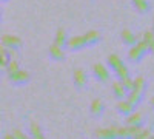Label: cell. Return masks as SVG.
<instances>
[{"mask_svg":"<svg viewBox=\"0 0 154 139\" xmlns=\"http://www.w3.org/2000/svg\"><path fill=\"white\" fill-rule=\"evenodd\" d=\"M29 136H31V139H46L42 128H40V125L35 124V122L29 124Z\"/></svg>","mask_w":154,"mask_h":139,"instance_id":"e0dca14e","label":"cell"},{"mask_svg":"<svg viewBox=\"0 0 154 139\" xmlns=\"http://www.w3.org/2000/svg\"><path fill=\"white\" fill-rule=\"evenodd\" d=\"M119 81V79H117ZM120 84L125 87V90L130 93L131 90H133V87H134V79H131L130 76H126V77H123V79H120Z\"/></svg>","mask_w":154,"mask_h":139,"instance_id":"7402d4cb","label":"cell"},{"mask_svg":"<svg viewBox=\"0 0 154 139\" xmlns=\"http://www.w3.org/2000/svg\"><path fill=\"white\" fill-rule=\"evenodd\" d=\"M112 93H114V97H117L119 100L126 99V96H128V91L125 90V87L120 84V81H116L112 84Z\"/></svg>","mask_w":154,"mask_h":139,"instance_id":"5bb4252c","label":"cell"},{"mask_svg":"<svg viewBox=\"0 0 154 139\" xmlns=\"http://www.w3.org/2000/svg\"><path fill=\"white\" fill-rule=\"evenodd\" d=\"M0 2H9V0H0Z\"/></svg>","mask_w":154,"mask_h":139,"instance_id":"f1b7e54d","label":"cell"},{"mask_svg":"<svg viewBox=\"0 0 154 139\" xmlns=\"http://www.w3.org/2000/svg\"><path fill=\"white\" fill-rule=\"evenodd\" d=\"M145 90H146V81L142 77V76H139V77L134 79V87H133V90L128 93L126 100L133 107H139L140 100H142V97H143Z\"/></svg>","mask_w":154,"mask_h":139,"instance_id":"7a4b0ae2","label":"cell"},{"mask_svg":"<svg viewBox=\"0 0 154 139\" xmlns=\"http://www.w3.org/2000/svg\"><path fill=\"white\" fill-rule=\"evenodd\" d=\"M0 16H2V11H0Z\"/></svg>","mask_w":154,"mask_h":139,"instance_id":"4dcf8cb0","label":"cell"},{"mask_svg":"<svg viewBox=\"0 0 154 139\" xmlns=\"http://www.w3.org/2000/svg\"><path fill=\"white\" fill-rule=\"evenodd\" d=\"M103 110H105V105L100 99H94L91 102V105H89V111H91V115L96 116V118L103 115Z\"/></svg>","mask_w":154,"mask_h":139,"instance_id":"4fadbf2b","label":"cell"},{"mask_svg":"<svg viewBox=\"0 0 154 139\" xmlns=\"http://www.w3.org/2000/svg\"><path fill=\"white\" fill-rule=\"evenodd\" d=\"M3 139H16V137L12 136V133H8V134H6V136L3 137Z\"/></svg>","mask_w":154,"mask_h":139,"instance_id":"484cf974","label":"cell"},{"mask_svg":"<svg viewBox=\"0 0 154 139\" xmlns=\"http://www.w3.org/2000/svg\"><path fill=\"white\" fill-rule=\"evenodd\" d=\"M146 53H149L148 45L143 40H137V43L130 48V51H128V57H130V60H133V62H139V60H142V57Z\"/></svg>","mask_w":154,"mask_h":139,"instance_id":"277c9868","label":"cell"},{"mask_svg":"<svg viewBox=\"0 0 154 139\" xmlns=\"http://www.w3.org/2000/svg\"><path fill=\"white\" fill-rule=\"evenodd\" d=\"M108 67L111 68V71H114V74L117 76V79H123L126 76H130L126 65L123 64V60L117 56V54H109L108 56Z\"/></svg>","mask_w":154,"mask_h":139,"instance_id":"3957f363","label":"cell"},{"mask_svg":"<svg viewBox=\"0 0 154 139\" xmlns=\"http://www.w3.org/2000/svg\"><path fill=\"white\" fill-rule=\"evenodd\" d=\"M100 39H102V34L99 31L93 30V31L85 33L83 36H74V37H71V39H68L66 48H69L71 51H77V49H83L86 46L99 43Z\"/></svg>","mask_w":154,"mask_h":139,"instance_id":"6da1fadb","label":"cell"},{"mask_svg":"<svg viewBox=\"0 0 154 139\" xmlns=\"http://www.w3.org/2000/svg\"><path fill=\"white\" fill-rule=\"evenodd\" d=\"M149 139H154V136H151V137H149Z\"/></svg>","mask_w":154,"mask_h":139,"instance_id":"f546056e","label":"cell"},{"mask_svg":"<svg viewBox=\"0 0 154 139\" xmlns=\"http://www.w3.org/2000/svg\"><path fill=\"white\" fill-rule=\"evenodd\" d=\"M151 105H152V107H154V97H152V99H151Z\"/></svg>","mask_w":154,"mask_h":139,"instance_id":"4316f807","label":"cell"},{"mask_svg":"<svg viewBox=\"0 0 154 139\" xmlns=\"http://www.w3.org/2000/svg\"><path fill=\"white\" fill-rule=\"evenodd\" d=\"M122 42L126 45V46H133V45H136L137 43V36L133 33V31H130V30H123L122 31Z\"/></svg>","mask_w":154,"mask_h":139,"instance_id":"7c38bea8","label":"cell"},{"mask_svg":"<svg viewBox=\"0 0 154 139\" xmlns=\"http://www.w3.org/2000/svg\"><path fill=\"white\" fill-rule=\"evenodd\" d=\"M48 54H49V57L53 60H57V62L65 60V51H63V48H60V46H57L54 43L48 48Z\"/></svg>","mask_w":154,"mask_h":139,"instance_id":"8fae6325","label":"cell"},{"mask_svg":"<svg viewBox=\"0 0 154 139\" xmlns=\"http://www.w3.org/2000/svg\"><path fill=\"white\" fill-rule=\"evenodd\" d=\"M133 5H134V8H136L139 12H142V14H146V12L149 11L148 0H133Z\"/></svg>","mask_w":154,"mask_h":139,"instance_id":"ac0fdd59","label":"cell"},{"mask_svg":"<svg viewBox=\"0 0 154 139\" xmlns=\"http://www.w3.org/2000/svg\"><path fill=\"white\" fill-rule=\"evenodd\" d=\"M152 33H154V20H152Z\"/></svg>","mask_w":154,"mask_h":139,"instance_id":"83f0119b","label":"cell"},{"mask_svg":"<svg viewBox=\"0 0 154 139\" xmlns=\"http://www.w3.org/2000/svg\"><path fill=\"white\" fill-rule=\"evenodd\" d=\"M9 81H11V84H14V85H25L29 81V74H28V71L17 70L16 73L9 74Z\"/></svg>","mask_w":154,"mask_h":139,"instance_id":"52a82bcc","label":"cell"},{"mask_svg":"<svg viewBox=\"0 0 154 139\" xmlns=\"http://www.w3.org/2000/svg\"><path fill=\"white\" fill-rule=\"evenodd\" d=\"M9 62V56H8V49L0 43V70H5Z\"/></svg>","mask_w":154,"mask_h":139,"instance_id":"d6986e66","label":"cell"},{"mask_svg":"<svg viewBox=\"0 0 154 139\" xmlns=\"http://www.w3.org/2000/svg\"><path fill=\"white\" fill-rule=\"evenodd\" d=\"M8 56H9V59H16V49H8Z\"/></svg>","mask_w":154,"mask_h":139,"instance_id":"d4e9b609","label":"cell"},{"mask_svg":"<svg viewBox=\"0 0 154 139\" xmlns=\"http://www.w3.org/2000/svg\"><path fill=\"white\" fill-rule=\"evenodd\" d=\"M12 136H14L16 139H31V136L25 134V133L20 131V130H14V131H12Z\"/></svg>","mask_w":154,"mask_h":139,"instance_id":"cb8c5ba5","label":"cell"},{"mask_svg":"<svg viewBox=\"0 0 154 139\" xmlns=\"http://www.w3.org/2000/svg\"><path fill=\"white\" fill-rule=\"evenodd\" d=\"M143 122V115L140 111H133L126 116V125H131V127H142Z\"/></svg>","mask_w":154,"mask_h":139,"instance_id":"30bf717a","label":"cell"},{"mask_svg":"<svg viewBox=\"0 0 154 139\" xmlns=\"http://www.w3.org/2000/svg\"><path fill=\"white\" fill-rule=\"evenodd\" d=\"M66 42H68L66 31L63 30V28H59V30L56 31V36H54V45L63 48V46H66Z\"/></svg>","mask_w":154,"mask_h":139,"instance_id":"9a60e30c","label":"cell"},{"mask_svg":"<svg viewBox=\"0 0 154 139\" xmlns=\"http://www.w3.org/2000/svg\"><path fill=\"white\" fill-rule=\"evenodd\" d=\"M134 110H136V107H133L126 99H122V100H119V102H117V111L122 113V115H125V116H128Z\"/></svg>","mask_w":154,"mask_h":139,"instance_id":"2e32d148","label":"cell"},{"mask_svg":"<svg viewBox=\"0 0 154 139\" xmlns=\"http://www.w3.org/2000/svg\"><path fill=\"white\" fill-rule=\"evenodd\" d=\"M93 73H94L96 79L99 82H103L105 84V82H109V79H111V71L105 65H102V64H96L93 67Z\"/></svg>","mask_w":154,"mask_h":139,"instance_id":"5b68a950","label":"cell"},{"mask_svg":"<svg viewBox=\"0 0 154 139\" xmlns=\"http://www.w3.org/2000/svg\"><path fill=\"white\" fill-rule=\"evenodd\" d=\"M142 40L148 45L149 53H152V54H154V33H152V31H145V33H143V39H142Z\"/></svg>","mask_w":154,"mask_h":139,"instance_id":"ffe728a7","label":"cell"},{"mask_svg":"<svg viewBox=\"0 0 154 139\" xmlns=\"http://www.w3.org/2000/svg\"><path fill=\"white\" fill-rule=\"evenodd\" d=\"M149 137H151V131L146 130V128H142V130L137 133V136L134 139H149Z\"/></svg>","mask_w":154,"mask_h":139,"instance_id":"603a6c76","label":"cell"},{"mask_svg":"<svg viewBox=\"0 0 154 139\" xmlns=\"http://www.w3.org/2000/svg\"><path fill=\"white\" fill-rule=\"evenodd\" d=\"M0 43L8 49H17V48L22 46V39L14 36V34H5L2 39H0Z\"/></svg>","mask_w":154,"mask_h":139,"instance_id":"8992f818","label":"cell"},{"mask_svg":"<svg viewBox=\"0 0 154 139\" xmlns=\"http://www.w3.org/2000/svg\"><path fill=\"white\" fill-rule=\"evenodd\" d=\"M72 81H74V85H75L77 88H85L86 81H88V77H86V73H85L82 68H77V70H74Z\"/></svg>","mask_w":154,"mask_h":139,"instance_id":"9c48e42d","label":"cell"},{"mask_svg":"<svg viewBox=\"0 0 154 139\" xmlns=\"http://www.w3.org/2000/svg\"><path fill=\"white\" fill-rule=\"evenodd\" d=\"M5 70H6L8 76L12 74V73H16L17 70H20V67H19V60H17V59H9V62H8V65H6Z\"/></svg>","mask_w":154,"mask_h":139,"instance_id":"44dd1931","label":"cell"},{"mask_svg":"<svg viewBox=\"0 0 154 139\" xmlns=\"http://www.w3.org/2000/svg\"><path fill=\"white\" fill-rule=\"evenodd\" d=\"M96 139H117V127L96 130Z\"/></svg>","mask_w":154,"mask_h":139,"instance_id":"ba28073f","label":"cell"}]
</instances>
